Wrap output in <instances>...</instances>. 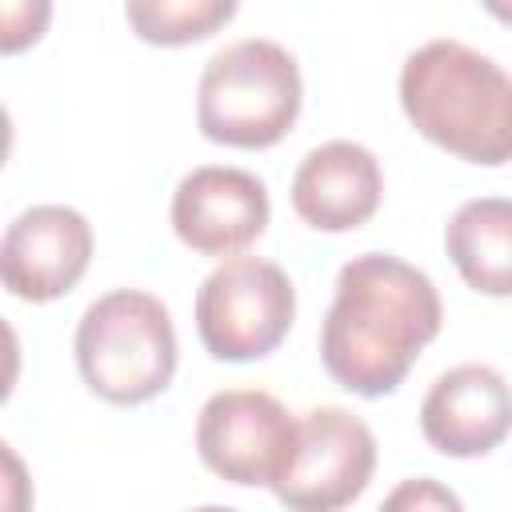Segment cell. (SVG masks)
Masks as SVG:
<instances>
[{"label": "cell", "instance_id": "1", "mask_svg": "<svg viewBox=\"0 0 512 512\" xmlns=\"http://www.w3.org/2000/svg\"><path fill=\"white\" fill-rule=\"evenodd\" d=\"M440 320L444 308L428 272L392 252H360L336 272V296L320 324V360L340 388L376 400L404 384Z\"/></svg>", "mask_w": 512, "mask_h": 512}, {"label": "cell", "instance_id": "2", "mask_svg": "<svg viewBox=\"0 0 512 512\" xmlns=\"http://www.w3.org/2000/svg\"><path fill=\"white\" fill-rule=\"evenodd\" d=\"M400 108L420 136L468 164L512 160V76L460 40H428L400 68Z\"/></svg>", "mask_w": 512, "mask_h": 512}, {"label": "cell", "instance_id": "3", "mask_svg": "<svg viewBox=\"0 0 512 512\" xmlns=\"http://www.w3.org/2000/svg\"><path fill=\"white\" fill-rule=\"evenodd\" d=\"M300 64L264 36H244L208 56L196 84V124L212 144L268 148L300 116Z\"/></svg>", "mask_w": 512, "mask_h": 512}, {"label": "cell", "instance_id": "4", "mask_svg": "<svg viewBox=\"0 0 512 512\" xmlns=\"http://www.w3.org/2000/svg\"><path fill=\"white\" fill-rule=\"evenodd\" d=\"M76 368L108 404H144L172 384L176 328L152 292L116 288L92 300L76 324Z\"/></svg>", "mask_w": 512, "mask_h": 512}, {"label": "cell", "instance_id": "5", "mask_svg": "<svg viewBox=\"0 0 512 512\" xmlns=\"http://www.w3.org/2000/svg\"><path fill=\"white\" fill-rule=\"evenodd\" d=\"M296 288L288 272L260 256H228L196 288L200 344L228 364L268 356L292 328Z\"/></svg>", "mask_w": 512, "mask_h": 512}, {"label": "cell", "instance_id": "6", "mask_svg": "<svg viewBox=\"0 0 512 512\" xmlns=\"http://www.w3.org/2000/svg\"><path fill=\"white\" fill-rule=\"evenodd\" d=\"M376 472V436L348 408H312L300 416L288 468L272 484L288 512H340Z\"/></svg>", "mask_w": 512, "mask_h": 512}, {"label": "cell", "instance_id": "7", "mask_svg": "<svg viewBox=\"0 0 512 512\" xmlns=\"http://www.w3.org/2000/svg\"><path fill=\"white\" fill-rule=\"evenodd\" d=\"M300 416H292L272 392L224 388L212 392L196 416L200 460L232 484H276L296 448Z\"/></svg>", "mask_w": 512, "mask_h": 512}, {"label": "cell", "instance_id": "8", "mask_svg": "<svg viewBox=\"0 0 512 512\" xmlns=\"http://www.w3.org/2000/svg\"><path fill=\"white\" fill-rule=\"evenodd\" d=\"M92 260V224L68 204L24 208L0 240L4 288L28 304L68 296Z\"/></svg>", "mask_w": 512, "mask_h": 512}, {"label": "cell", "instance_id": "9", "mask_svg": "<svg viewBox=\"0 0 512 512\" xmlns=\"http://www.w3.org/2000/svg\"><path fill=\"white\" fill-rule=\"evenodd\" d=\"M272 204L260 176L232 164H200L172 192V232L200 256H232L268 228Z\"/></svg>", "mask_w": 512, "mask_h": 512}, {"label": "cell", "instance_id": "10", "mask_svg": "<svg viewBox=\"0 0 512 512\" xmlns=\"http://www.w3.org/2000/svg\"><path fill=\"white\" fill-rule=\"evenodd\" d=\"M424 440L456 460L484 456L512 432V384L488 364H456L432 380L420 404Z\"/></svg>", "mask_w": 512, "mask_h": 512}, {"label": "cell", "instance_id": "11", "mask_svg": "<svg viewBox=\"0 0 512 512\" xmlns=\"http://www.w3.org/2000/svg\"><path fill=\"white\" fill-rule=\"evenodd\" d=\"M380 160L356 140L312 148L292 172V208L316 232H352L380 208Z\"/></svg>", "mask_w": 512, "mask_h": 512}, {"label": "cell", "instance_id": "12", "mask_svg": "<svg viewBox=\"0 0 512 512\" xmlns=\"http://www.w3.org/2000/svg\"><path fill=\"white\" fill-rule=\"evenodd\" d=\"M444 248L468 288L512 296V196L464 200L444 228Z\"/></svg>", "mask_w": 512, "mask_h": 512}, {"label": "cell", "instance_id": "13", "mask_svg": "<svg viewBox=\"0 0 512 512\" xmlns=\"http://www.w3.org/2000/svg\"><path fill=\"white\" fill-rule=\"evenodd\" d=\"M128 24L148 44H192L236 16L232 0H128Z\"/></svg>", "mask_w": 512, "mask_h": 512}, {"label": "cell", "instance_id": "14", "mask_svg": "<svg viewBox=\"0 0 512 512\" xmlns=\"http://www.w3.org/2000/svg\"><path fill=\"white\" fill-rule=\"evenodd\" d=\"M376 512H464V504L448 484H440L432 476H412V480H400L380 500Z\"/></svg>", "mask_w": 512, "mask_h": 512}, {"label": "cell", "instance_id": "15", "mask_svg": "<svg viewBox=\"0 0 512 512\" xmlns=\"http://www.w3.org/2000/svg\"><path fill=\"white\" fill-rule=\"evenodd\" d=\"M192 512H236V508H228V504H204V508H192Z\"/></svg>", "mask_w": 512, "mask_h": 512}]
</instances>
